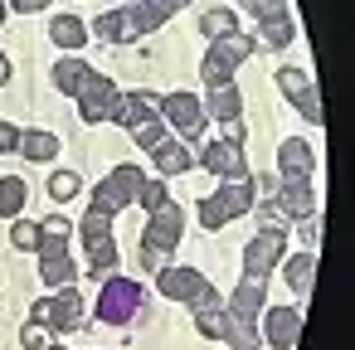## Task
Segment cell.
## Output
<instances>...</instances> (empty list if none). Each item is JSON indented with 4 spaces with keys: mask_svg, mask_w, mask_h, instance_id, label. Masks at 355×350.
Returning a JSON list of instances; mask_svg holds the SVG:
<instances>
[{
    "mask_svg": "<svg viewBox=\"0 0 355 350\" xmlns=\"http://www.w3.org/2000/svg\"><path fill=\"white\" fill-rule=\"evenodd\" d=\"M180 234H185V214L166 200L161 209H151V224H146V234H141V248H156L161 258L180 243Z\"/></svg>",
    "mask_w": 355,
    "mask_h": 350,
    "instance_id": "8",
    "label": "cell"
},
{
    "mask_svg": "<svg viewBox=\"0 0 355 350\" xmlns=\"http://www.w3.org/2000/svg\"><path fill=\"white\" fill-rule=\"evenodd\" d=\"M10 243H15L20 253H40L44 229H40V224H30V219H15V224H10Z\"/></svg>",
    "mask_w": 355,
    "mask_h": 350,
    "instance_id": "30",
    "label": "cell"
},
{
    "mask_svg": "<svg viewBox=\"0 0 355 350\" xmlns=\"http://www.w3.org/2000/svg\"><path fill=\"white\" fill-rule=\"evenodd\" d=\"M287 282H292V292H311V282H316V253H292L287 258Z\"/></svg>",
    "mask_w": 355,
    "mask_h": 350,
    "instance_id": "28",
    "label": "cell"
},
{
    "mask_svg": "<svg viewBox=\"0 0 355 350\" xmlns=\"http://www.w3.org/2000/svg\"><path fill=\"white\" fill-rule=\"evenodd\" d=\"M40 277H44L49 287H69V282L78 277V263L69 258L64 238H49V234H44V243H40Z\"/></svg>",
    "mask_w": 355,
    "mask_h": 350,
    "instance_id": "12",
    "label": "cell"
},
{
    "mask_svg": "<svg viewBox=\"0 0 355 350\" xmlns=\"http://www.w3.org/2000/svg\"><path fill=\"white\" fill-rule=\"evenodd\" d=\"M243 112V98H239V88L229 83V88H209V117H219V122H234Z\"/></svg>",
    "mask_w": 355,
    "mask_h": 350,
    "instance_id": "27",
    "label": "cell"
},
{
    "mask_svg": "<svg viewBox=\"0 0 355 350\" xmlns=\"http://www.w3.org/2000/svg\"><path fill=\"white\" fill-rule=\"evenodd\" d=\"M78 190H83V175H78V170H54V175H49V200L64 204V200H73Z\"/></svg>",
    "mask_w": 355,
    "mask_h": 350,
    "instance_id": "32",
    "label": "cell"
},
{
    "mask_svg": "<svg viewBox=\"0 0 355 350\" xmlns=\"http://www.w3.org/2000/svg\"><path fill=\"white\" fill-rule=\"evenodd\" d=\"M137 311H141V287H137L132 277H107L103 292H98V321L127 326Z\"/></svg>",
    "mask_w": 355,
    "mask_h": 350,
    "instance_id": "4",
    "label": "cell"
},
{
    "mask_svg": "<svg viewBox=\"0 0 355 350\" xmlns=\"http://www.w3.org/2000/svg\"><path fill=\"white\" fill-rule=\"evenodd\" d=\"M224 141H234V146H243V127H239V117H234V122H224Z\"/></svg>",
    "mask_w": 355,
    "mask_h": 350,
    "instance_id": "42",
    "label": "cell"
},
{
    "mask_svg": "<svg viewBox=\"0 0 355 350\" xmlns=\"http://www.w3.org/2000/svg\"><path fill=\"white\" fill-rule=\"evenodd\" d=\"M88 78H93V64L88 59H54V88L64 98H78Z\"/></svg>",
    "mask_w": 355,
    "mask_h": 350,
    "instance_id": "20",
    "label": "cell"
},
{
    "mask_svg": "<svg viewBox=\"0 0 355 350\" xmlns=\"http://www.w3.org/2000/svg\"><path fill=\"white\" fill-rule=\"evenodd\" d=\"M15 141H20V132H15L10 122H0V156H6V151H15Z\"/></svg>",
    "mask_w": 355,
    "mask_h": 350,
    "instance_id": "39",
    "label": "cell"
},
{
    "mask_svg": "<svg viewBox=\"0 0 355 350\" xmlns=\"http://www.w3.org/2000/svg\"><path fill=\"white\" fill-rule=\"evenodd\" d=\"M282 253H287V234L277 229V224H263L258 229V238L248 243V253H243V277H268L277 263H282Z\"/></svg>",
    "mask_w": 355,
    "mask_h": 350,
    "instance_id": "7",
    "label": "cell"
},
{
    "mask_svg": "<svg viewBox=\"0 0 355 350\" xmlns=\"http://www.w3.org/2000/svg\"><path fill=\"white\" fill-rule=\"evenodd\" d=\"M151 156H156V170H161V175H185V170L195 166V156H190L180 141H161Z\"/></svg>",
    "mask_w": 355,
    "mask_h": 350,
    "instance_id": "24",
    "label": "cell"
},
{
    "mask_svg": "<svg viewBox=\"0 0 355 350\" xmlns=\"http://www.w3.org/2000/svg\"><path fill=\"white\" fill-rule=\"evenodd\" d=\"M248 209H253V175L224 180L214 195L200 200V224H205V229H224L234 214H248Z\"/></svg>",
    "mask_w": 355,
    "mask_h": 350,
    "instance_id": "2",
    "label": "cell"
},
{
    "mask_svg": "<svg viewBox=\"0 0 355 350\" xmlns=\"http://www.w3.org/2000/svg\"><path fill=\"white\" fill-rule=\"evenodd\" d=\"M224 340H229L234 350H258V345H263L258 326H253V321H234V316H229V326H224Z\"/></svg>",
    "mask_w": 355,
    "mask_h": 350,
    "instance_id": "29",
    "label": "cell"
},
{
    "mask_svg": "<svg viewBox=\"0 0 355 350\" xmlns=\"http://www.w3.org/2000/svg\"><path fill=\"white\" fill-rule=\"evenodd\" d=\"M248 54H253V40H248L243 30H234V35H224V40H214V44H209V59H219L224 69H239Z\"/></svg>",
    "mask_w": 355,
    "mask_h": 350,
    "instance_id": "21",
    "label": "cell"
},
{
    "mask_svg": "<svg viewBox=\"0 0 355 350\" xmlns=\"http://www.w3.org/2000/svg\"><path fill=\"white\" fill-rule=\"evenodd\" d=\"M156 282H161V297L171 301H195L200 292H209V277L200 268H161Z\"/></svg>",
    "mask_w": 355,
    "mask_h": 350,
    "instance_id": "14",
    "label": "cell"
},
{
    "mask_svg": "<svg viewBox=\"0 0 355 350\" xmlns=\"http://www.w3.org/2000/svg\"><path fill=\"white\" fill-rule=\"evenodd\" d=\"M6 6H10V10H20V15H35V10H44V6H49V0H6Z\"/></svg>",
    "mask_w": 355,
    "mask_h": 350,
    "instance_id": "40",
    "label": "cell"
},
{
    "mask_svg": "<svg viewBox=\"0 0 355 350\" xmlns=\"http://www.w3.org/2000/svg\"><path fill=\"white\" fill-rule=\"evenodd\" d=\"M20 156L25 161H54L59 156V137L54 132H40V127H30V132H20Z\"/></svg>",
    "mask_w": 355,
    "mask_h": 350,
    "instance_id": "23",
    "label": "cell"
},
{
    "mask_svg": "<svg viewBox=\"0 0 355 350\" xmlns=\"http://www.w3.org/2000/svg\"><path fill=\"white\" fill-rule=\"evenodd\" d=\"M277 214H287V219H311V214H316L311 180H282V190H277Z\"/></svg>",
    "mask_w": 355,
    "mask_h": 350,
    "instance_id": "19",
    "label": "cell"
},
{
    "mask_svg": "<svg viewBox=\"0 0 355 350\" xmlns=\"http://www.w3.org/2000/svg\"><path fill=\"white\" fill-rule=\"evenodd\" d=\"M156 112H161V93L137 88V93H122V98H117L112 122H117V127H127V132H137V127H141V122H151Z\"/></svg>",
    "mask_w": 355,
    "mask_h": 350,
    "instance_id": "15",
    "label": "cell"
},
{
    "mask_svg": "<svg viewBox=\"0 0 355 350\" xmlns=\"http://www.w3.org/2000/svg\"><path fill=\"white\" fill-rule=\"evenodd\" d=\"M263 301H268V287H263L258 277H243V282L234 287V297L224 301V311H229L234 321H258V311H263Z\"/></svg>",
    "mask_w": 355,
    "mask_h": 350,
    "instance_id": "18",
    "label": "cell"
},
{
    "mask_svg": "<svg viewBox=\"0 0 355 350\" xmlns=\"http://www.w3.org/2000/svg\"><path fill=\"white\" fill-rule=\"evenodd\" d=\"M49 40H54L59 49H83V44H88V25H83L78 15H54V20H49Z\"/></svg>",
    "mask_w": 355,
    "mask_h": 350,
    "instance_id": "22",
    "label": "cell"
},
{
    "mask_svg": "<svg viewBox=\"0 0 355 350\" xmlns=\"http://www.w3.org/2000/svg\"><path fill=\"white\" fill-rule=\"evenodd\" d=\"M161 112H166V122H171L180 137H200V127H205V103H200L195 93H171V98H161Z\"/></svg>",
    "mask_w": 355,
    "mask_h": 350,
    "instance_id": "11",
    "label": "cell"
},
{
    "mask_svg": "<svg viewBox=\"0 0 355 350\" xmlns=\"http://www.w3.org/2000/svg\"><path fill=\"white\" fill-rule=\"evenodd\" d=\"M6 10H10V6H6V0H0V25H6Z\"/></svg>",
    "mask_w": 355,
    "mask_h": 350,
    "instance_id": "44",
    "label": "cell"
},
{
    "mask_svg": "<svg viewBox=\"0 0 355 350\" xmlns=\"http://www.w3.org/2000/svg\"><path fill=\"white\" fill-rule=\"evenodd\" d=\"M151 30H161V15L151 6H122V10H107V15L93 20V35L112 40V44H132V40L151 35Z\"/></svg>",
    "mask_w": 355,
    "mask_h": 350,
    "instance_id": "1",
    "label": "cell"
},
{
    "mask_svg": "<svg viewBox=\"0 0 355 350\" xmlns=\"http://www.w3.org/2000/svg\"><path fill=\"white\" fill-rule=\"evenodd\" d=\"M40 229H44L49 238H69V219H59V214H54L49 224H40Z\"/></svg>",
    "mask_w": 355,
    "mask_h": 350,
    "instance_id": "41",
    "label": "cell"
},
{
    "mask_svg": "<svg viewBox=\"0 0 355 350\" xmlns=\"http://www.w3.org/2000/svg\"><path fill=\"white\" fill-rule=\"evenodd\" d=\"M292 40H297V25L282 15V20H263V25H258V40H253V49H258V44H268V49H287Z\"/></svg>",
    "mask_w": 355,
    "mask_h": 350,
    "instance_id": "25",
    "label": "cell"
},
{
    "mask_svg": "<svg viewBox=\"0 0 355 350\" xmlns=\"http://www.w3.org/2000/svg\"><path fill=\"white\" fill-rule=\"evenodd\" d=\"M277 88L297 103V112H302L311 127H321V122H326V112H321V93L311 88V78H306L302 69H277Z\"/></svg>",
    "mask_w": 355,
    "mask_h": 350,
    "instance_id": "9",
    "label": "cell"
},
{
    "mask_svg": "<svg viewBox=\"0 0 355 350\" xmlns=\"http://www.w3.org/2000/svg\"><path fill=\"white\" fill-rule=\"evenodd\" d=\"M49 350H64V345H49Z\"/></svg>",
    "mask_w": 355,
    "mask_h": 350,
    "instance_id": "46",
    "label": "cell"
},
{
    "mask_svg": "<svg viewBox=\"0 0 355 350\" xmlns=\"http://www.w3.org/2000/svg\"><path fill=\"white\" fill-rule=\"evenodd\" d=\"M25 200H30V190H25L20 175H0V214L15 219V214L25 209Z\"/></svg>",
    "mask_w": 355,
    "mask_h": 350,
    "instance_id": "26",
    "label": "cell"
},
{
    "mask_svg": "<svg viewBox=\"0 0 355 350\" xmlns=\"http://www.w3.org/2000/svg\"><path fill=\"white\" fill-rule=\"evenodd\" d=\"M243 6H248V15L263 25V20H282L287 15V0H243Z\"/></svg>",
    "mask_w": 355,
    "mask_h": 350,
    "instance_id": "34",
    "label": "cell"
},
{
    "mask_svg": "<svg viewBox=\"0 0 355 350\" xmlns=\"http://www.w3.org/2000/svg\"><path fill=\"white\" fill-rule=\"evenodd\" d=\"M146 6H151V10H156L161 20H171V15H175L180 6H190V0H146Z\"/></svg>",
    "mask_w": 355,
    "mask_h": 350,
    "instance_id": "38",
    "label": "cell"
},
{
    "mask_svg": "<svg viewBox=\"0 0 355 350\" xmlns=\"http://www.w3.org/2000/svg\"><path fill=\"white\" fill-rule=\"evenodd\" d=\"M117 83L112 78H103V73H93L88 83H83V93H78V117L83 122H107L112 112H117Z\"/></svg>",
    "mask_w": 355,
    "mask_h": 350,
    "instance_id": "10",
    "label": "cell"
},
{
    "mask_svg": "<svg viewBox=\"0 0 355 350\" xmlns=\"http://www.w3.org/2000/svg\"><path fill=\"white\" fill-rule=\"evenodd\" d=\"M132 141H137L141 151H156V146L166 141V122H156V117H151V122H141V127L132 132Z\"/></svg>",
    "mask_w": 355,
    "mask_h": 350,
    "instance_id": "33",
    "label": "cell"
},
{
    "mask_svg": "<svg viewBox=\"0 0 355 350\" xmlns=\"http://www.w3.org/2000/svg\"><path fill=\"white\" fill-rule=\"evenodd\" d=\"M141 185H146V180H141L137 166H117L103 185H93V209H98V214H122V209L141 195Z\"/></svg>",
    "mask_w": 355,
    "mask_h": 350,
    "instance_id": "3",
    "label": "cell"
},
{
    "mask_svg": "<svg viewBox=\"0 0 355 350\" xmlns=\"http://www.w3.org/2000/svg\"><path fill=\"white\" fill-rule=\"evenodd\" d=\"M127 6H146V0H127Z\"/></svg>",
    "mask_w": 355,
    "mask_h": 350,
    "instance_id": "45",
    "label": "cell"
},
{
    "mask_svg": "<svg viewBox=\"0 0 355 350\" xmlns=\"http://www.w3.org/2000/svg\"><path fill=\"white\" fill-rule=\"evenodd\" d=\"M200 30H205V40L214 44V40H224V35H234V30H239V20H234V10H209V15L200 20Z\"/></svg>",
    "mask_w": 355,
    "mask_h": 350,
    "instance_id": "31",
    "label": "cell"
},
{
    "mask_svg": "<svg viewBox=\"0 0 355 350\" xmlns=\"http://www.w3.org/2000/svg\"><path fill=\"white\" fill-rule=\"evenodd\" d=\"M6 83H10V59L0 54V88H6Z\"/></svg>",
    "mask_w": 355,
    "mask_h": 350,
    "instance_id": "43",
    "label": "cell"
},
{
    "mask_svg": "<svg viewBox=\"0 0 355 350\" xmlns=\"http://www.w3.org/2000/svg\"><path fill=\"white\" fill-rule=\"evenodd\" d=\"M200 73H205V83H209V88H229V83H234V69H224L219 59H205V64H200Z\"/></svg>",
    "mask_w": 355,
    "mask_h": 350,
    "instance_id": "36",
    "label": "cell"
},
{
    "mask_svg": "<svg viewBox=\"0 0 355 350\" xmlns=\"http://www.w3.org/2000/svg\"><path fill=\"white\" fill-rule=\"evenodd\" d=\"M297 335H302V311H292V306H272V311L263 316V340H268V345L292 350Z\"/></svg>",
    "mask_w": 355,
    "mask_h": 350,
    "instance_id": "17",
    "label": "cell"
},
{
    "mask_svg": "<svg viewBox=\"0 0 355 350\" xmlns=\"http://www.w3.org/2000/svg\"><path fill=\"white\" fill-rule=\"evenodd\" d=\"M30 321H40V326H49V331H78V321H83V292L59 287L54 297H40V301L30 306Z\"/></svg>",
    "mask_w": 355,
    "mask_h": 350,
    "instance_id": "5",
    "label": "cell"
},
{
    "mask_svg": "<svg viewBox=\"0 0 355 350\" xmlns=\"http://www.w3.org/2000/svg\"><path fill=\"white\" fill-rule=\"evenodd\" d=\"M277 170H282V180H311L316 151H311L302 137H287V141L277 146Z\"/></svg>",
    "mask_w": 355,
    "mask_h": 350,
    "instance_id": "16",
    "label": "cell"
},
{
    "mask_svg": "<svg viewBox=\"0 0 355 350\" xmlns=\"http://www.w3.org/2000/svg\"><path fill=\"white\" fill-rule=\"evenodd\" d=\"M200 166L205 170H214V175H224V180H243L248 175V161H243V146H234V141H209L205 151H200Z\"/></svg>",
    "mask_w": 355,
    "mask_h": 350,
    "instance_id": "13",
    "label": "cell"
},
{
    "mask_svg": "<svg viewBox=\"0 0 355 350\" xmlns=\"http://www.w3.org/2000/svg\"><path fill=\"white\" fill-rule=\"evenodd\" d=\"M20 345H25V350H49V345H54V331L40 326V321H30V326L20 331Z\"/></svg>",
    "mask_w": 355,
    "mask_h": 350,
    "instance_id": "35",
    "label": "cell"
},
{
    "mask_svg": "<svg viewBox=\"0 0 355 350\" xmlns=\"http://www.w3.org/2000/svg\"><path fill=\"white\" fill-rule=\"evenodd\" d=\"M137 204H141V209H161V204H166V185H161V180H146L141 195H137Z\"/></svg>",
    "mask_w": 355,
    "mask_h": 350,
    "instance_id": "37",
    "label": "cell"
},
{
    "mask_svg": "<svg viewBox=\"0 0 355 350\" xmlns=\"http://www.w3.org/2000/svg\"><path fill=\"white\" fill-rule=\"evenodd\" d=\"M83 248H88V268H93V272H112V268H117L112 214H98V209L83 214Z\"/></svg>",
    "mask_w": 355,
    "mask_h": 350,
    "instance_id": "6",
    "label": "cell"
}]
</instances>
